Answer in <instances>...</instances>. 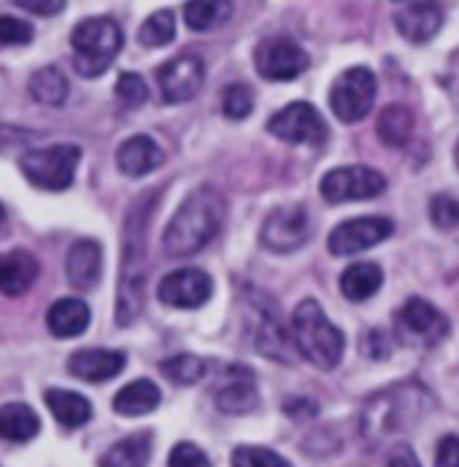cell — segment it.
<instances>
[{
	"label": "cell",
	"mask_w": 459,
	"mask_h": 467,
	"mask_svg": "<svg viewBox=\"0 0 459 467\" xmlns=\"http://www.w3.org/2000/svg\"><path fill=\"white\" fill-rule=\"evenodd\" d=\"M214 281L200 267H182L168 273L157 286V300L171 308H200L211 300Z\"/></svg>",
	"instance_id": "16"
},
{
	"label": "cell",
	"mask_w": 459,
	"mask_h": 467,
	"mask_svg": "<svg viewBox=\"0 0 459 467\" xmlns=\"http://www.w3.org/2000/svg\"><path fill=\"white\" fill-rule=\"evenodd\" d=\"M452 333V322L443 311H438L424 297H411L394 314V335L405 346L416 348H435Z\"/></svg>",
	"instance_id": "7"
},
{
	"label": "cell",
	"mask_w": 459,
	"mask_h": 467,
	"mask_svg": "<svg viewBox=\"0 0 459 467\" xmlns=\"http://www.w3.org/2000/svg\"><path fill=\"white\" fill-rule=\"evenodd\" d=\"M33 41V25L16 16H0V44L3 47H25Z\"/></svg>",
	"instance_id": "38"
},
{
	"label": "cell",
	"mask_w": 459,
	"mask_h": 467,
	"mask_svg": "<svg viewBox=\"0 0 459 467\" xmlns=\"http://www.w3.org/2000/svg\"><path fill=\"white\" fill-rule=\"evenodd\" d=\"M230 462L235 467H289V460L260 446H238Z\"/></svg>",
	"instance_id": "35"
},
{
	"label": "cell",
	"mask_w": 459,
	"mask_h": 467,
	"mask_svg": "<svg viewBox=\"0 0 459 467\" xmlns=\"http://www.w3.org/2000/svg\"><path fill=\"white\" fill-rule=\"evenodd\" d=\"M230 16H233V3L230 0H190L184 5V22L195 33H205L211 27H219Z\"/></svg>",
	"instance_id": "31"
},
{
	"label": "cell",
	"mask_w": 459,
	"mask_h": 467,
	"mask_svg": "<svg viewBox=\"0 0 459 467\" xmlns=\"http://www.w3.org/2000/svg\"><path fill=\"white\" fill-rule=\"evenodd\" d=\"M92 322V311L84 300L78 297H63L57 303H52L49 314H47V327L55 337H78L87 333Z\"/></svg>",
	"instance_id": "23"
},
{
	"label": "cell",
	"mask_w": 459,
	"mask_h": 467,
	"mask_svg": "<svg viewBox=\"0 0 459 467\" xmlns=\"http://www.w3.org/2000/svg\"><path fill=\"white\" fill-rule=\"evenodd\" d=\"M435 465L438 467H459V438L457 435H443L435 449Z\"/></svg>",
	"instance_id": "41"
},
{
	"label": "cell",
	"mask_w": 459,
	"mask_h": 467,
	"mask_svg": "<svg viewBox=\"0 0 459 467\" xmlns=\"http://www.w3.org/2000/svg\"><path fill=\"white\" fill-rule=\"evenodd\" d=\"M168 465L171 467H208V457H205V451L203 449H197L195 443H179V446H173V451H171V457H168Z\"/></svg>",
	"instance_id": "39"
},
{
	"label": "cell",
	"mask_w": 459,
	"mask_h": 467,
	"mask_svg": "<svg viewBox=\"0 0 459 467\" xmlns=\"http://www.w3.org/2000/svg\"><path fill=\"white\" fill-rule=\"evenodd\" d=\"M267 133L284 143L322 146L328 140V122L311 103H289L267 119Z\"/></svg>",
	"instance_id": "11"
},
{
	"label": "cell",
	"mask_w": 459,
	"mask_h": 467,
	"mask_svg": "<svg viewBox=\"0 0 459 467\" xmlns=\"http://www.w3.org/2000/svg\"><path fill=\"white\" fill-rule=\"evenodd\" d=\"M384 284V270L379 263H354L340 273V295L351 303L370 300Z\"/></svg>",
	"instance_id": "24"
},
{
	"label": "cell",
	"mask_w": 459,
	"mask_h": 467,
	"mask_svg": "<svg viewBox=\"0 0 459 467\" xmlns=\"http://www.w3.org/2000/svg\"><path fill=\"white\" fill-rule=\"evenodd\" d=\"M128 365V354L117 348H81L73 351L68 359V373L78 381L100 384L117 379Z\"/></svg>",
	"instance_id": "19"
},
{
	"label": "cell",
	"mask_w": 459,
	"mask_h": 467,
	"mask_svg": "<svg viewBox=\"0 0 459 467\" xmlns=\"http://www.w3.org/2000/svg\"><path fill=\"white\" fill-rule=\"evenodd\" d=\"M427 213L438 230H459V198L454 195H435Z\"/></svg>",
	"instance_id": "36"
},
{
	"label": "cell",
	"mask_w": 459,
	"mask_h": 467,
	"mask_svg": "<svg viewBox=\"0 0 459 467\" xmlns=\"http://www.w3.org/2000/svg\"><path fill=\"white\" fill-rule=\"evenodd\" d=\"M33 100L44 103V106H63L68 100V78L66 73L57 66L38 67L33 76H30V84H27Z\"/></svg>",
	"instance_id": "29"
},
{
	"label": "cell",
	"mask_w": 459,
	"mask_h": 467,
	"mask_svg": "<svg viewBox=\"0 0 459 467\" xmlns=\"http://www.w3.org/2000/svg\"><path fill=\"white\" fill-rule=\"evenodd\" d=\"M394 27L397 33L422 47L427 41H433L441 27H443V8L438 0H416V3H408L402 5L400 11H394Z\"/></svg>",
	"instance_id": "18"
},
{
	"label": "cell",
	"mask_w": 459,
	"mask_h": 467,
	"mask_svg": "<svg viewBox=\"0 0 459 467\" xmlns=\"http://www.w3.org/2000/svg\"><path fill=\"white\" fill-rule=\"evenodd\" d=\"M454 162H457V168H459V140H457V146H454Z\"/></svg>",
	"instance_id": "45"
},
{
	"label": "cell",
	"mask_w": 459,
	"mask_h": 467,
	"mask_svg": "<svg viewBox=\"0 0 459 467\" xmlns=\"http://www.w3.org/2000/svg\"><path fill=\"white\" fill-rule=\"evenodd\" d=\"M255 109V95L246 84H230L222 92V114L233 122H241L252 114Z\"/></svg>",
	"instance_id": "34"
},
{
	"label": "cell",
	"mask_w": 459,
	"mask_h": 467,
	"mask_svg": "<svg viewBox=\"0 0 459 467\" xmlns=\"http://www.w3.org/2000/svg\"><path fill=\"white\" fill-rule=\"evenodd\" d=\"M413 128H416V117L408 106H387L381 114H379V122H376V133L379 138L392 146V149H402L408 146L411 135H413Z\"/></svg>",
	"instance_id": "28"
},
{
	"label": "cell",
	"mask_w": 459,
	"mask_h": 467,
	"mask_svg": "<svg viewBox=\"0 0 459 467\" xmlns=\"http://www.w3.org/2000/svg\"><path fill=\"white\" fill-rule=\"evenodd\" d=\"M162 376L171 381V384H179V387H193L197 381L205 379L208 373V365L205 359L193 357V354H179V357H171L160 365Z\"/></svg>",
	"instance_id": "33"
},
{
	"label": "cell",
	"mask_w": 459,
	"mask_h": 467,
	"mask_svg": "<svg viewBox=\"0 0 459 467\" xmlns=\"http://www.w3.org/2000/svg\"><path fill=\"white\" fill-rule=\"evenodd\" d=\"M384 190H387V176L376 168H368V165L332 168L319 182L322 198L332 205L373 201V198L384 195Z\"/></svg>",
	"instance_id": "10"
},
{
	"label": "cell",
	"mask_w": 459,
	"mask_h": 467,
	"mask_svg": "<svg viewBox=\"0 0 459 467\" xmlns=\"http://www.w3.org/2000/svg\"><path fill=\"white\" fill-rule=\"evenodd\" d=\"M103 273V249L95 238H81L70 246L66 260V275L70 286L89 292L98 286Z\"/></svg>",
	"instance_id": "20"
},
{
	"label": "cell",
	"mask_w": 459,
	"mask_h": 467,
	"mask_svg": "<svg viewBox=\"0 0 459 467\" xmlns=\"http://www.w3.org/2000/svg\"><path fill=\"white\" fill-rule=\"evenodd\" d=\"M360 348H362V354L370 357V359H387V357L392 354L390 337H387L384 330H368V333H362V337H360Z\"/></svg>",
	"instance_id": "40"
},
{
	"label": "cell",
	"mask_w": 459,
	"mask_h": 467,
	"mask_svg": "<svg viewBox=\"0 0 459 467\" xmlns=\"http://www.w3.org/2000/svg\"><path fill=\"white\" fill-rule=\"evenodd\" d=\"M117 98L122 100L125 109H138L149 98V87L138 73H122L117 78Z\"/></svg>",
	"instance_id": "37"
},
{
	"label": "cell",
	"mask_w": 459,
	"mask_h": 467,
	"mask_svg": "<svg viewBox=\"0 0 459 467\" xmlns=\"http://www.w3.org/2000/svg\"><path fill=\"white\" fill-rule=\"evenodd\" d=\"M387 462H390V465H419V460L413 457L411 446H405V443L394 446L392 451H390V460H387Z\"/></svg>",
	"instance_id": "44"
},
{
	"label": "cell",
	"mask_w": 459,
	"mask_h": 467,
	"mask_svg": "<svg viewBox=\"0 0 459 467\" xmlns=\"http://www.w3.org/2000/svg\"><path fill=\"white\" fill-rule=\"evenodd\" d=\"M205 81V63L197 55H179L157 67V87L168 106L193 100Z\"/></svg>",
	"instance_id": "15"
},
{
	"label": "cell",
	"mask_w": 459,
	"mask_h": 467,
	"mask_svg": "<svg viewBox=\"0 0 459 467\" xmlns=\"http://www.w3.org/2000/svg\"><path fill=\"white\" fill-rule=\"evenodd\" d=\"M292 337L297 354L319 370H332L343 359L346 335L329 322L317 300L297 303L292 314Z\"/></svg>",
	"instance_id": "4"
},
{
	"label": "cell",
	"mask_w": 459,
	"mask_h": 467,
	"mask_svg": "<svg viewBox=\"0 0 459 467\" xmlns=\"http://www.w3.org/2000/svg\"><path fill=\"white\" fill-rule=\"evenodd\" d=\"M81 162V149L73 143H55L47 149H33L19 157L22 176L47 192H66L76 179V168Z\"/></svg>",
	"instance_id": "6"
},
{
	"label": "cell",
	"mask_w": 459,
	"mask_h": 467,
	"mask_svg": "<svg viewBox=\"0 0 459 467\" xmlns=\"http://www.w3.org/2000/svg\"><path fill=\"white\" fill-rule=\"evenodd\" d=\"M430 405L433 400H430L427 389L416 381H405L392 389H384L376 398H370L362 410V435H365V441L376 443L394 430L411 427L416 419L424 416V410Z\"/></svg>",
	"instance_id": "3"
},
{
	"label": "cell",
	"mask_w": 459,
	"mask_h": 467,
	"mask_svg": "<svg viewBox=\"0 0 459 467\" xmlns=\"http://www.w3.org/2000/svg\"><path fill=\"white\" fill-rule=\"evenodd\" d=\"M314 233V219L303 202L273 208L260 230V244L273 254H289L308 244Z\"/></svg>",
	"instance_id": "9"
},
{
	"label": "cell",
	"mask_w": 459,
	"mask_h": 467,
	"mask_svg": "<svg viewBox=\"0 0 459 467\" xmlns=\"http://www.w3.org/2000/svg\"><path fill=\"white\" fill-rule=\"evenodd\" d=\"M227 219V202L219 190L203 184L190 192L162 233V249L173 260H187L203 252Z\"/></svg>",
	"instance_id": "2"
},
{
	"label": "cell",
	"mask_w": 459,
	"mask_h": 467,
	"mask_svg": "<svg viewBox=\"0 0 459 467\" xmlns=\"http://www.w3.org/2000/svg\"><path fill=\"white\" fill-rule=\"evenodd\" d=\"M176 38V14L171 8L154 11L138 30V41L149 49L168 47Z\"/></svg>",
	"instance_id": "32"
},
{
	"label": "cell",
	"mask_w": 459,
	"mask_h": 467,
	"mask_svg": "<svg viewBox=\"0 0 459 467\" xmlns=\"http://www.w3.org/2000/svg\"><path fill=\"white\" fill-rule=\"evenodd\" d=\"M44 400L49 405L52 416L63 427H68V430L84 427L92 419V402L87 400L84 395H78V392H70V389H49L44 395Z\"/></svg>",
	"instance_id": "26"
},
{
	"label": "cell",
	"mask_w": 459,
	"mask_h": 467,
	"mask_svg": "<svg viewBox=\"0 0 459 467\" xmlns=\"http://www.w3.org/2000/svg\"><path fill=\"white\" fill-rule=\"evenodd\" d=\"M255 311V325H252V335H255V346L257 351L276 359V362H292V340L289 333L284 330V322L278 317V311L273 308V303H265L263 295H257L255 303H249Z\"/></svg>",
	"instance_id": "17"
},
{
	"label": "cell",
	"mask_w": 459,
	"mask_h": 467,
	"mask_svg": "<svg viewBox=\"0 0 459 467\" xmlns=\"http://www.w3.org/2000/svg\"><path fill=\"white\" fill-rule=\"evenodd\" d=\"M151 457V432H135L130 438L114 443L106 457L100 460V465L109 467H141L149 462Z\"/></svg>",
	"instance_id": "30"
},
{
	"label": "cell",
	"mask_w": 459,
	"mask_h": 467,
	"mask_svg": "<svg viewBox=\"0 0 459 467\" xmlns=\"http://www.w3.org/2000/svg\"><path fill=\"white\" fill-rule=\"evenodd\" d=\"M162 400V392L154 381L149 379H138L128 387H122L114 398V410L120 416H146L151 413Z\"/></svg>",
	"instance_id": "27"
},
{
	"label": "cell",
	"mask_w": 459,
	"mask_h": 467,
	"mask_svg": "<svg viewBox=\"0 0 459 467\" xmlns=\"http://www.w3.org/2000/svg\"><path fill=\"white\" fill-rule=\"evenodd\" d=\"M41 432L38 413L25 402H5L0 408V435L11 443H27Z\"/></svg>",
	"instance_id": "25"
},
{
	"label": "cell",
	"mask_w": 459,
	"mask_h": 467,
	"mask_svg": "<svg viewBox=\"0 0 459 467\" xmlns=\"http://www.w3.org/2000/svg\"><path fill=\"white\" fill-rule=\"evenodd\" d=\"M376 92L379 84L370 67H346L329 87V109L340 122L354 125L368 117L376 103Z\"/></svg>",
	"instance_id": "8"
},
{
	"label": "cell",
	"mask_w": 459,
	"mask_h": 467,
	"mask_svg": "<svg viewBox=\"0 0 459 467\" xmlns=\"http://www.w3.org/2000/svg\"><path fill=\"white\" fill-rule=\"evenodd\" d=\"M441 84H443L446 95L454 100V106H459V52H454L449 57V66H446L443 76H441Z\"/></svg>",
	"instance_id": "43"
},
{
	"label": "cell",
	"mask_w": 459,
	"mask_h": 467,
	"mask_svg": "<svg viewBox=\"0 0 459 467\" xmlns=\"http://www.w3.org/2000/svg\"><path fill=\"white\" fill-rule=\"evenodd\" d=\"M14 3L36 16H55L68 5V0H14Z\"/></svg>",
	"instance_id": "42"
},
{
	"label": "cell",
	"mask_w": 459,
	"mask_h": 467,
	"mask_svg": "<svg viewBox=\"0 0 459 467\" xmlns=\"http://www.w3.org/2000/svg\"><path fill=\"white\" fill-rule=\"evenodd\" d=\"M162 190L141 192L128 208L125 227H122V260H120V284H117V327H130L141 317L146 303V284H149V219L157 208Z\"/></svg>",
	"instance_id": "1"
},
{
	"label": "cell",
	"mask_w": 459,
	"mask_h": 467,
	"mask_svg": "<svg viewBox=\"0 0 459 467\" xmlns=\"http://www.w3.org/2000/svg\"><path fill=\"white\" fill-rule=\"evenodd\" d=\"M394 233V222L387 216H357L349 222H340L328 238L329 254L335 257H349L368 252L387 241Z\"/></svg>",
	"instance_id": "13"
},
{
	"label": "cell",
	"mask_w": 459,
	"mask_h": 467,
	"mask_svg": "<svg viewBox=\"0 0 459 467\" xmlns=\"http://www.w3.org/2000/svg\"><path fill=\"white\" fill-rule=\"evenodd\" d=\"M122 44H125V36H122V27L117 25V19H111V16L81 19L70 33L73 66L81 76L98 78L120 57Z\"/></svg>",
	"instance_id": "5"
},
{
	"label": "cell",
	"mask_w": 459,
	"mask_h": 467,
	"mask_svg": "<svg viewBox=\"0 0 459 467\" xmlns=\"http://www.w3.org/2000/svg\"><path fill=\"white\" fill-rule=\"evenodd\" d=\"M38 275L41 263L27 249H11L0 265V289L5 297H22L25 292H30Z\"/></svg>",
	"instance_id": "22"
},
{
	"label": "cell",
	"mask_w": 459,
	"mask_h": 467,
	"mask_svg": "<svg viewBox=\"0 0 459 467\" xmlns=\"http://www.w3.org/2000/svg\"><path fill=\"white\" fill-rule=\"evenodd\" d=\"M311 66L308 55L289 36H267L255 47V67L267 81H292Z\"/></svg>",
	"instance_id": "12"
},
{
	"label": "cell",
	"mask_w": 459,
	"mask_h": 467,
	"mask_svg": "<svg viewBox=\"0 0 459 467\" xmlns=\"http://www.w3.org/2000/svg\"><path fill=\"white\" fill-rule=\"evenodd\" d=\"M162 162H165V151L149 135H132L117 149V168L132 179L162 168Z\"/></svg>",
	"instance_id": "21"
},
{
	"label": "cell",
	"mask_w": 459,
	"mask_h": 467,
	"mask_svg": "<svg viewBox=\"0 0 459 467\" xmlns=\"http://www.w3.org/2000/svg\"><path fill=\"white\" fill-rule=\"evenodd\" d=\"M214 402L227 416H246L260 408L257 376L246 365H227L214 389Z\"/></svg>",
	"instance_id": "14"
}]
</instances>
